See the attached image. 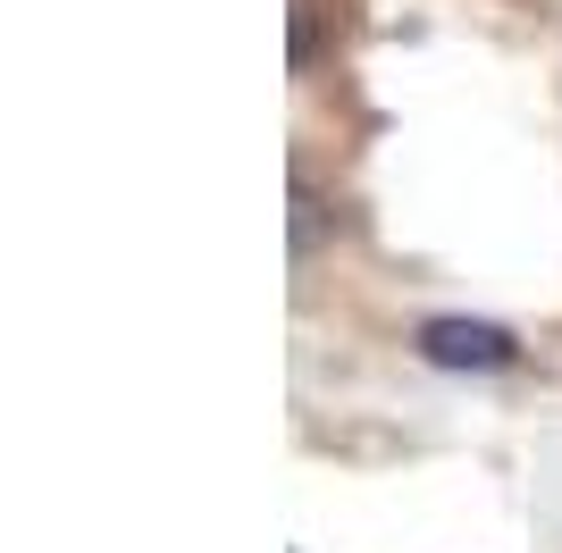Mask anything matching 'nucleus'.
<instances>
[{"label":"nucleus","mask_w":562,"mask_h":553,"mask_svg":"<svg viewBox=\"0 0 562 553\" xmlns=\"http://www.w3.org/2000/svg\"><path fill=\"white\" fill-rule=\"evenodd\" d=\"M412 345L428 352L437 369H504L513 361V327H495V319H470V311H437V319H420V336Z\"/></svg>","instance_id":"obj_1"},{"label":"nucleus","mask_w":562,"mask_h":553,"mask_svg":"<svg viewBox=\"0 0 562 553\" xmlns=\"http://www.w3.org/2000/svg\"><path fill=\"white\" fill-rule=\"evenodd\" d=\"M311 50H319V18H311V9H294V25H285V59L303 68Z\"/></svg>","instance_id":"obj_2"}]
</instances>
